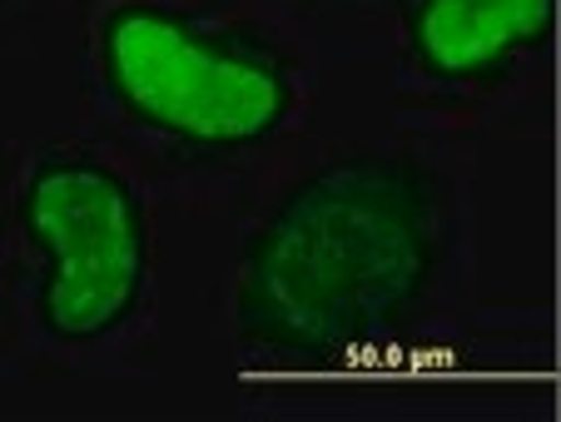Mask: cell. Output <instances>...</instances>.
<instances>
[{"instance_id": "cell-1", "label": "cell", "mask_w": 561, "mask_h": 422, "mask_svg": "<svg viewBox=\"0 0 561 422\" xmlns=\"http://www.w3.org/2000/svg\"><path fill=\"white\" fill-rule=\"evenodd\" d=\"M443 264V194L417 159L343 155L254 229L233 288L239 349L339 368L413 318Z\"/></svg>"}, {"instance_id": "cell-2", "label": "cell", "mask_w": 561, "mask_h": 422, "mask_svg": "<svg viewBox=\"0 0 561 422\" xmlns=\"http://www.w3.org/2000/svg\"><path fill=\"white\" fill-rule=\"evenodd\" d=\"M95 75L129 129L180 155H244L288 129L304 95L274 41L180 0H110Z\"/></svg>"}, {"instance_id": "cell-3", "label": "cell", "mask_w": 561, "mask_h": 422, "mask_svg": "<svg viewBox=\"0 0 561 422\" xmlns=\"http://www.w3.org/2000/svg\"><path fill=\"white\" fill-rule=\"evenodd\" d=\"M15 304L45 353L115 349L145 313L154 253L139 190L85 149H50L11 194Z\"/></svg>"}, {"instance_id": "cell-4", "label": "cell", "mask_w": 561, "mask_h": 422, "mask_svg": "<svg viewBox=\"0 0 561 422\" xmlns=\"http://www.w3.org/2000/svg\"><path fill=\"white\" fill-rule=\"evenodd\" d=\"M557 0H403V45L423 80L477 90L541 55Z\"/></svg>"}, {"instance_id": "cell-5", "label": "cell", "mask_w": 561, "mask_h": 422, "mask_svg": "<svg viewBox=\"0 0 561 422\" xmlns=\"http://www.w3.org/2000/svg\"><path fill=\"white\" fill-rule=\"evenodd\" d=\"M0 11H5V0H0Z\"/></svg>"}]
</instances>
